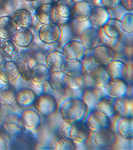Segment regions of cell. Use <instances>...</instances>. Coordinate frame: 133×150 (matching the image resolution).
I'll list each match as a JSON object with an SVG mask.
<instances>
[{"mask_svg":"<svg viewBox=\"0 0 133 150\" xmlns=\"http://www.w3.org/2000/svg\"><path fill=\"white\" fill-rule=\"evenodd\" d=\"M87 108L82 100L76 97L68 98L60 104L59 108L62 119L68 122L81 121L85 117Z\"/></svg>","mask_w":133,"mask_h":150,"instance_id":"cell-1","label":"cell"},{"mask_svg":"<svg viewBox=\"0 0 133 150\" xmlns=\"http://www.w3.org/2000/svg\"><path fill=\"white\" fill-rule=\"evenodd\" d=\"M62 30L55 23L43 24L38 31V37L45 44L53 45L60 42L62 37Z\"/></svg>","mask_w":133,"mask_h":150,"instance_id":"cell-2","label":"cell"},{"mask_svg":"<svg viewBox=\"0 0 133 150\" xmlns=\"http://www.w3.org/2000/svg\"><path fill=\"white\" fill-rule=\"evenodd\" d=\"M57 105L55 97L49 93H43L38 96L34 104L36 111L44 117L54 114L57 110Z\"/></svg>","mask_w":133,"mask_h":150,"instance_id":"cell-3","label":"cell"},{"mask_svg":"<svg viewBox=\"0 0 133 150\" xmlns=\"http://www.w3.org/2000/svg\"><path fill=\"white\" fill-rule=\"evenodd\" d=\"M91 141L96 147L106 148L111 147L116 143L117 137L114 132L108 127L94 131Z\"/></svg>","mask_w":133,"mask_h":150,"instance_id":"cell-4","label":"cell"},{"mask_svg":"<svg viewBox=\"0 0 133 150\" xmlns=\"http://www.w3.org/2000/svg\"><path fill=\"white\" fill-rule=\"evenodd\" d=\"M110 79L106 68L103 66H98L89 72L86 81L89 87L104 89Z\"/></svg>","mask_w":133,"mask_h":150,"instance_id":"cell-5","label":"cell"},{"mask_svg":"<svg viewBox=\"0 0 133 150\" xmlns=\"http://www.w3.org/2000/svg\"><path fill=\"white\" fill-rule=\"evenodd\" d=\"M86 48L79 40H71L65 42L62 47V53L66 60H83Z\"/></svg>","mask_w":133,"mask_h":150,"instance_id":"cell-6","label":"cell"},{"mask_svg":"<svg viewBox=\"0 0 133 150\" xmlns=\"http://www.w3.org/2000/svg\"><path fill=\"white\" fill-rule=\"evenodd\" d=\"M115 52L106 45H97L92 52V60L97 66L105 67L114 59Z\"/></svg>","mask_w":133,"mask_h":150,"instance_id":"cell-7","label":"cell"},{"mask_svg":"<svg viewBox=\"0 0 133 150\" xmlns=\"http://www.w3.org/2000/svg\"><path fill=\"white\" fill-rule=\"evenodd\" d=\"M106 67L107 72L111 79L125 80L130 75L129 67L122 60L114 59Z\"/></svg>","mask_w":133,"mask_h":150,"instance_id":"cell-8","label":"cell"},{"mask_svg":"<svg viewBox=\"0 0 133 150\" xmlns=\"http://www.w3.org/2000/svg\"><path fill=\"white\" fill-rule=\"evenodd\" d=\"M90 135V129L82 121L72 122L68 129V137L74 142L85 143Z\"/></svg>","mask_w":133,"mask_h":150,"instance_id":"cell-9","label":"cell"},{"mask_svg":"<svg viewBox=\"0 0 133 150\" xmlns=\"http://www.w3.org/2000/svg\"><path fill=\"white\" fill-rule=\"evenodd\" d=\"M36 17L43 24L55 23L58 17L55 6L51 3H43L38 7L36 13Z\"/></svg>","mask_w":133,"mask_h":150,"instance_id":"cell-10","label":"cell"},{"mask_svg":"<svg viewBox=\"0 0 133 150\" xmlns=\"http://www.w3.org/2000/svg\"><path fill=\"white\" fill-rule=\"evenodd\" d=\"M106 94L104 89L89 87L83 91L81 99L85 104L87 110L90 111L96 109L98 102Z\"/></svg>","mask_w":133,"mask_h":150,"instance_id":"cell-11","label":"cell"},{"mask_svg":"<svg viewBox=\"0 0 133 150\" xmlns=\"http://www.w3.org/2000/svg\"><path fill=\"white\" fill-rule=\"evenodd\" d=\"M85 123L90 130L94 132L101 128L109 127V118L95 109L89 111Z\"/></svg>","mask_w":133,"mask_h":150,"instance_id":"cell-12","label":"cell"},{"mask_svg":"<svg viewBox=\"0 0 133 150\" xmlns=\"http://www.w3.org/2000/svg\"><path fill=\"white\" fill-rule=\"evenodd\" d=\"M20 75L17 64L12 61H5L0 65V80L5 83L16 80Z\"/></svg>","mask_w":133,"mask_h":150,"instance_id":"cell-13","label":"cell"},{"mask_svg":"<svg viewBox=\"0 0 133 150\" xmlns=\"http://www.w3.org/2000/svg\"><path fill=\"white\" fill-rule=\"evenodd\" d=\"M104 89L106 95L115 99H117L126 95L128 86L123 80L110 79Z\"/></svg>","mask_w":133,"mask_h":150,"instance_id":"cell-14","label":"cell"},{"mask_svg":"<svg viewBox=\"0 0 133 150\" xmlns=\"http://www.w3.org/2000/svg\"><path fill=\"white\" fill-rule=\"evenodd\" d=\"M50 73V70L44 64H34L29 69V77L33 83L43 85L48 82Z\"/></svg>","mask_w":133,"mask_h":150,"instance_id":"cell-15","label":"cell"},{"mask_svg":"<svg viewBox=\"0 0 133 150\" xmlns=\"http://www.w3.org/2000/svg\"><path fill=\"white\" fill-rule=\"evenodd\" d=\"M101 28L104 35L111 40L119 39L124 33L121 21L116 18H111Z\"/></svg>","mask_w":133,"mask_h":150,"instance_id":"cell-16","label":"cell"},{"mask_svg":"<svg viewBox=\"0 0 133 150\" xmlns=\"http://www.w3.org/2000/svg\"><path fill=\"white\" fill-rule=\"evenodd\" d=\"M110 18L111 14L109 10L98 6L92 7L88 20L93 26L101 28Z\"/></svg>","mask_w":133,"mask_h":150,"instance_id":"cell-17","label":"cell"},{"mask_svg":"<svg viewBox=\"0 0 133 150\" xmlns=\"http://www.w3.org/2000/svg\"><path fill=\"white\" fill-rule=\"evenodd\" d=\"M22 124L26 130L34 131L39 127L41 123V115L34 109H26L21 115Z\"/></svg>","mask_w":133,"mask_h":150,"instance_id":"cell-18","label":"cell"},{"mask_svg":"<svg viewBox=\"0 0 133 150\" xmlns=\"http://www.w3.org/2000/svg\"><path fill=\"white\" fill-rule=\"evenodd\" d=\"M96 109L108 118H112L117 113V102L116 99L105 95L98 102Z\"/></svg>","mask_w":133,"mask_h":150,"instance_id":"cell-19","label":"cell"},{"mask_svg":"<svg viewBox=\"0 0 133 150\" xmlns=\"http://www.w3.org/2000/svg\"><path fill=\"white\" fill-rule=\"evenodd\" d=\"M66 59L62 52L53 51L48 53L44 58V64L50 72L62 71Z\"/></svg>","mask_w":133,"mask_h":150,"instance_id":"cell-20","label":"cell"},{"mask_svg":"<svg viewBox=\"0 0 133 150\" xmlns=\"http://www.w3.org/2000/svg\"><path fill=\"white\" fill-rule=\"evenodd\" d=\"M38 95L33 89L23 88L17 91L15 102L21 107H29L34 105Z\"/></svg>","mask_w":133,"mask_h":150,"instance_id":"cell-21","label":"cell"},{"mask_svg":"<svg viewBox=\"0 0 133 150\" xmlns=\"http://www.w3.org/2000/svg\"><path fill=\"white\" fill-rule=\"evenodd\" d=\"M79 41L85 48H94L100 41V34L94 28H87L80 34Z\"/></svg>","mask_w":133,"mask_h":150,"instance_id":"cell-22","label":"cell"},{"mask_svg":"<svg viewBox=\"0 0 133 150\" xmlns=\"http://www.w3.org/2000/svg\"><path fill=\"white\" fill-rule=\"evenodd\" d=\"M47 82L52 90L60 92L67 86L68 77L63 71L50 72Z\"/></svg>","mask_w":133,"mask_h":150,"instance_id":"cell-23","label":"cell"},{"mask_svg":"<svg viewBox=\"0 0 133 150\" xmlns=\"http://www.w3.org/2000/svg\"><path fill=\"white\" fill-rule=\"evenodd\" d=\"M18 30L17 26L10 16L0 17V38L10 39L13 38Z\"/></svg>","mask_w":133,"mask_h":150,"instance_id":"cell-24","label":"cell"},{"mask_svg":"<svg viewBox=\"0 0 133 150\" xmlns=\"http://www.w3.org/2000/svg\"><path fill=\"white\" fill-rule=\"evenodd\" d=\"M34 36L29 29L19 28L13 37V41L18 46L27 48L31 46L34 41Z\"/></svg>","mask_w":133,"mask_h":150,"instance_id":"cell-25","label":"cell"},{"mask_svg":"<svg viewBox=\"0 0 133 150\" xmlns=\"http://www.w3.org/2000/svg\"><path fill=\"white\" fill-rule=\"evenodd\" d=\"M10 17L17 25L18 28L29 29L32 26L33 18L31 13L27 9L17 10Z\"/></svg>","mask_w":133,"mask_h":150,"instance_id":"cell-26","label":"cell"},{"mask_svg":"<svg viewBox=\"0 0 133 150\" xmlns=\"http://www.w3.org/2000/svg\"><path fill=\"white\" fill-rule=\"evenodd\" d=\"M116 129L122 138L132 140L133 138V118L122 117L116 124Z\"/></svg>","mask_w":133,"mask_h":150,"instance_id":"cell-27","label":"cell"},{"mask_svg":"<svg viewBox=\"0 0 133 150\" xmlns=\"http://www.w3.org/2000/svg\"><path fill=\"white\" fill-rule=\"evenodd\" d=\"M62 71L68 77H77L85 74L84 66L82 61L76 59L66 60Z\"/></svg>","mask_w":133,"mask_h":150,"instance_id":"cell-28","label":"cell"},{"mask_svg":"<svg viewBox=\"0 0 133 150\" xmlns=\"http://www.w3.org/2000/svg\"><path fill=\"white\" fill-rule=\"evenodd\" d=\"M116 99L117 102V112L124 117L133 118V99L124 96Z\"/></svg>","mask_w":133,"mask_h":150,"instance_id":"cell-29","label":"cell"},{"mask_svg":"<svg viewBox=\"0 0 133 150\" xmlns=\"http://www.w3.org/2000/svg\"><path fill=\"white\" fill-rule=\"evenodd\" d=\"M75 5L74 0H58L55 5L57 15L64 19L69 18L74 13Z\"/></svg>","mask_w":133,"mask_h":150,"instance_id":"cell-30","label":"cell"},{"mask_svg":"<svg viewBox=\"0 0 133 150\" xmlns=\"http://www.w3.org/2000/svg\"><path fill=\"white\" fill-rule=\"evenodd\" d=\"M92 6L83 0L75 2L72 17L78 21H84L88 19Z\"/></svg>","mask_w":133,"mask_h":150,"instance_id":"cell-31","label":"cell"},{"mask_svg":"<svg viewBox=\"0 0 133 150\" xmlns=\"http://www.w3.org/2000/svg\"><path fill=\"white\" fill-rule=\"evenodd\" d=\"M17 91L15 87L9 84L0 87V104H12L15 103Z\"/></svg>","mask_w":133,"mask_h":150,"instance_id":"cell-32","label":"cell"},{"mask_svg":"<svg viewBox=\"0 0 133 150\" xmlns=\"http://www.w3.org/2000/svg\"><path fill=\"white\" fill-rule=\"evenodd\" d=\"M16 111L12 105L0 104V125L14 122Z\"/></svg>","mask_w":133,"mask_h":150,"instance_id":"cell-33","label":"cell"},{"mask_svg":"<svg viewBox=\"0 0 133 150\" xmlns=\"http://www.w3.org/2000/svg\"><path fill=\"white\" fill-rule=\"evenodd\" d=\"M2 54L4 57L8 58H13L17 55L19 49L18 46L10 40H5L2 42L1 49Z\"/></svg>","mask_w":133,"mask_h":150,"instance_id":"cell-34","label":"cell"},{"mask_svg":"<svg viewBox=\"0 0 133 150\" xmlns=\"http://www.w3.org/2000/svg\"><path fill=\"white\" fill-rule=\"evenodd\" d=\"M86 78L84 74L79 76L75 77H68L67 85L70 89L76 90L83 88L85 86Z\"/></svg>","mask_w":133,"mask_h":150,"instance_id":"cell-35","label":"cell"},{"mask_svg":"<svg viewBox=\"0 0 133 150\" xmlns=\"http://www.w3.org/2000/svg\"><path fill=\"white\" fill-rule=\"evenodd\" d=\"M76 148L75 143L69 138H65L57 141L53 149L56 150H74Z\"/></svg>","mask_w":133,"mask_h":150,"instance_id":"cell-36","label":"cell"},{"mask_svg":"<svg viewBox=\"0 0 133 150\" xmlns=\"http://www.w3.org/2000/svg\"><path fill=\"white\" fill-rule=\"evenodd\" d=\"M121 21L123 31L128 34H132L133 33V14L127 13L123 16Z\"/></svg>","mask_w":133,"mask_h":150,"instance_id":"cell-37","label":"cell"},{"mask_svg":"<svg viewBox=\"0 0 133 150\" xmlns=\"http://www.w3.org/2000/svg\"><path fill=\"white\" fill-rule=\"evenodd\" d=\"M10 136L18 135L21 132V128L14 122L6 123L1 126V130Z\"/></svg>","mask_w":133,"mask_h":150,"instance_id":"cell-38","label":"cell"},{"mask_svg":"<svg viewBox=\"0 0 133 150\" xmlns=\"http://www.w3.org/2000/svg\"><path fill=\"white\" fill-rule=\"evenodd\" d=\"M120 0H101V4L103 7L109 10H114L120 7Z\"/></svg>","mask_w":133,"mask_h":150,"instance_id":"cell-39","label":"cell"},{"mask_svg":"<svg viewBox=\"0 0 133 150\" xmlns=\"http://www.w3.org/2000/svg\"><path fill=\"white\" fill-rule=\"evenodd\" d=\"M120 4L127 11L132 12L133 10V0H120Z\"/></svg>","mask_w":133,"mask_h":150,"instance_id":"cell-40","label":"cell"},{"mask_svg":"<svg viewBox=\"0 0 133 150\" xmlns=\"http://www.w3.org/2000/svg\"><path fill=\"white\" fill-rule=\"evenodd\" d=\"M7 144L8 143L5 136L2 132H0V150L7 149Z\"/></svg>","mask_w":133,"mask_h":150,"instance_id":"cell-41","label":"cell"},{"mask_svg":"<svg viewBox=\"0 0 133 150\" xmlns=\"http://www.w3.org/2000/svg\"><path fill=\"white\" fill-rule=\"evenodd\" d=\"M89 4L92 7L98 6L101 4V0H83Z\"/></svg>","mask_w":133,"mask_h":150,"instance_id":"cell-42","label":"cell"},{"mask_svg":"<svg viewBox=\"0 0 133 150\" xmlns=\"http://www.w3.org/2000/svg\"><path fill=\"white\" fill-rule=\"evenodd\" d=\"M5 61V57L2 54V53H0V65H1L3 63V62Z\"/></svg>","mask_w":133,"mask_h":150,"instance_id":"cell-43","label":"cell"},{"mask_svg":"<svg viewBox=\"0 0 133 150\" xmlns=\"http://www.w3.org/2000/svg\"><path fill=\"white\" fill-rule=\"evenodd\" d=\"M24 1L27 2H34L38 1H39V0H24Z\"/></svg>","mask_w":133,"mask_h":150,"instance_id":"cell-44","label":"cell"},{"mask_svg":"<svg viewBox=\"0 0 133 150\" xmlns=\"http://www.w3.org/2000/svg\"><path fill=\"white\" fill-rule=\"evenodd\" d=\"M1 44H2V41H1V39L0 38V49H1Z\"/></svg>","mask_w":133,"mask_h":150,"instance_id":"cell-45","label":"cell"},{"mask_svg":"<svg viewBox=\"0 0 133 150\" xmlns=\"http://www.w3.org/2000/svg\"><path fill=\"white\" fill-rule=\"evenodd\" d=\"M75 2H77V1H82V0H74Z\"/></svg>","mask_w":133,"mask_h":150,"instance_id":"cell-46","label":"cell"},{"mask_svg":"<svg viewBox=\"0 0 133 150\" xmlns=\"http://www.w3.org/2000/svg\"><path fill=\"white\" fill-rule=\"evenodd\" d=\"M57 1H58V0H53V1H54L55 2V3H56V2Z\"/></svg>","mask_w":133,"mask_h":150,"instance_id":"cell-47","label":"cell"},{"mask_svg":"<svg viewBox=\"0 0 133 150\" xmlns=\"http://www.w3.org/2000/svg\"><path fill=\"white\" fill-rule=\"evenodd\" d=\"M1 131V126L0 125V132Z\"/></svg>","mask_w":133,"mask_h":150,"instance_id":"cell-48","label":"cell"}]
</instances>
